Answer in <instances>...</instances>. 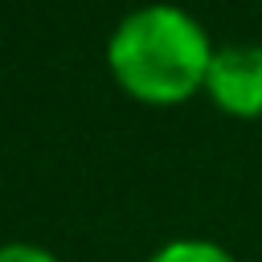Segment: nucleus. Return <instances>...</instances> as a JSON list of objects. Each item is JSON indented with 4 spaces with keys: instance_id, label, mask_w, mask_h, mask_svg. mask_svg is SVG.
<instances>
[{
    "instance_id": "obj_1",
    "label": "nucleus",
    "mask_w": 262,
    "mask_h": 262,
    "mask_svg": "<svg viewBox=\"0 0 262 262\" xmlns=\"http://www.w3.org/2000/svg\"><path fill=\"white\" fill-rule=\"evenodd\" d=\"M106 61L131 98L147 106H176L205 86L213 49L205 29L184 8L151 4L115 29Z\"/></svg>"
},
{
    "instance_id": "obj_2",
    "label": "nucleus",
    "mask_w": 262,
    "mask_h": 262,
    "mask_svg": "<svg viewBox=\"0 0 262 262\" xmlns=\"http://www.w3.org/2000/svg\"><path fill=\"white\" fill-rule=\"evenodd\" d=\"M205 90L213 102L237 119L262 115V45H229L213 53Z\"/></svg>"
},
{
    "instance_id": "obj_3",
    "label": "nucleus",
    "mask_w": 262,
    "mask_h": 262,
    "mask_svg": "<svg viewBox=\"0 0 262 262\" xmlns=\"http://www.w3.org/2000/svg\"><path fill=\"white\" fill-rule=\"evenodd\" d=\"M151 262H233V254L213 242H172L160 254H151Z\"/></svg>"
},
{
    "instance_id": "obj_4",
    "label": "nucleus",
    "mask_w": 262,
    "mask_h": 262,
    "mask_svg": "<svg viewBox=\"0 0 262 262\" xmlns=\"http://www.w3.org/2000/svg\"><path fill=\"white\" fill-rule=\"evenodd\" d=\"M0 262H57V258L49 250H41V246L12 242V246H0Z\"/></svg>"
}]
</instances>
